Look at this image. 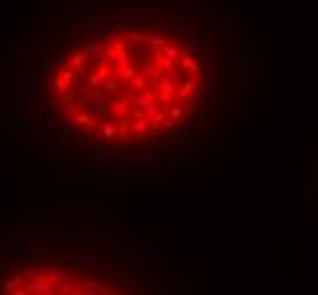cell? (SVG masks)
<instances>
[{"mask_svg":"<svg viewBox=\"0 0 318 295\" xmlns=\"http://www.w3.org/2000/svg\"><path fill=\"white\" fill-rule=\"evenodd\" d=\"M207 66L180 34L120 25L78 39L44 68L39 107L68 139L112 150L164 143L194 127Z\"/></svg>","mask_w":318,"mask_h":295,"instance_id":"6da1fadb","label":"cell"},{"mask_svg":"<svg viewBox=\"0 0 318 295\" xmlns=\"http://www.w3.org/2000/svg\"><path fill=\"white\" fill-rule=\"evenodd\" d=\"M7 293H102L98 282L70 275L60 268H30L5 284Z\"/></svg>","mask_w":318,"mask_h":295,"instance_id":"7a4b0ae2","label":"cell"}]
</instances>
